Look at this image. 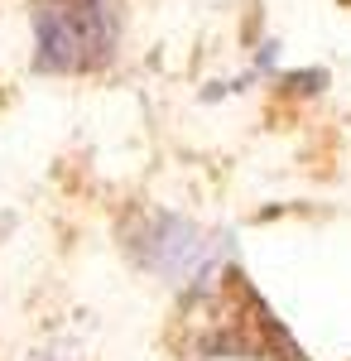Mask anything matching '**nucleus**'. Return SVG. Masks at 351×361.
<instances>
[{
	"label": "nucleus",
	"instance_id": "nucleus-1",
	"mask_svg": "<svg viewBox=\"0 0 351 361\" xmlns=\"http://www.w3.org/2000/svg\"><path fill=\"white\" fill-rule=\"evenodd\" d=\"M116 44H121L116 0H34L39 73H97L116 58Z\"/></svg>",
	"mask_w": 351,
	"mask_h": 361
},
{
	"label": "nucleus",
	"instance_id": "nucleus-2",
	"mask_svg": "<svg viewBox=\"0 0 351 361\" xmlns=\"http://www.w3.org/2000/svg\"><path fill=\"white\" fill-rule=\"evenodd\" d=\"M121 236H125V250L130 260L144 265L149 275H159L164 284H202L221 265V246L202 231L197 222L178 217V212H164V207H135L125 222H121Z\"/></svg>",
	"mask_w": 351,
	"mask_h": 361
}]
</instances>
